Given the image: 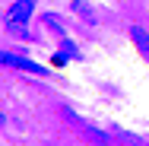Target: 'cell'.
Returning a JSON list of instances; mask_svg holds the SVG:
<instances>
[{"mask_svg": "<svg viewBox=\"0 0 149 146\" xmlns=\"http://www.w3.org/2000/svg\"><path fill=\"white\" fill-rule=\"evenodd\" d=\"M3 121H6V117H3V115H0V127H3Z\"/></svg>", "mask_w": 149, "mask_h": 146, "instance_id": "7", "label": "cell"}, {"mask_svg": "<svg viewBox=\"0 0 149 146\" xmlns=\"http://www.w3.org/2000/svg\"><path fill=\"white\" fill-rule=\"evenodd\" d=\"M0 67H13V70H26V73H38V76H45L48 70L41 67V64H35V60L22 57V54H10V51H0Z\"/></svg>", "mask_w": 149, "mask_h": 146, "instance_id": "2", "label": "cell"}, {"mask_svg": "<svg viewBox=\"0 0 149 146\" xmlns=\"http://www.w3.org/2000/svg\"><path fill=\"white\" fill-rule=\"evenodd\" d=\"M130 38H133V45L140 48V54L149 60V32L140 29V26H133V29H130Z\"/></svg>", "mask_w": 149, "mask_h": 146, "instance_id": "3", "label": "cell"}, {"mask_svg": "<svg viewBox=\"0 0 149 146\" xmlns=\"http://www.w3.org/2000/svg\"><path fill=\"white\" fill-rule=\"evenodd\" d=\"M70 10H73V13L83 19V22H89V26L95 22V13H92V6H89V3H83V0H73V3H70Z\"/></svg>", "mask_w": 149, "mask_h": 146, "instance_id": "4", "label": "cell"}, {"mask_svg": "<svg viewBox=\"0 0 149 146\" xmlns=\"http://www.w3.org/2000/svg\"><path fill=\"white\" fill-rule=\"evenodd\" d=\"M45 26H51L54 32H60V35H67V29H63V22H60L57 16H51V13H45Z\"/></svg>", "mask_w": 149, "mask_h": 146, "instance_id": "5", "label": "cell"}, {"mask_svg": "<svg viewBox=\"0 0 149 146\" xmlns=\"http://www.w3.org/2000/svg\"><path fill=\"white\" fill-rule=\"evenodd\" d=\"M67 60H70V54H63V51H60V54H54V57H51V64H57V67H63Z\"/></svg>", "mask_w": 149, "mask_h": 146, "instance_id": "6", "label": "cell"}, {"mask_svg": "<svg viewBox=\"0 0 149 146\" xmlns=\"http://www.w3.org/2000/svg\"><path fill=\"white\" fill-rule=\"evenodd\" d=\"M32 13H35V0H16L6 10V29L13 32V35H19V38H29L26 22L32 19Z\"/></svg>", "mask_w": 149, "mask_h": 146, "instance_id": "1", "label": "cell"}]
</instances>
